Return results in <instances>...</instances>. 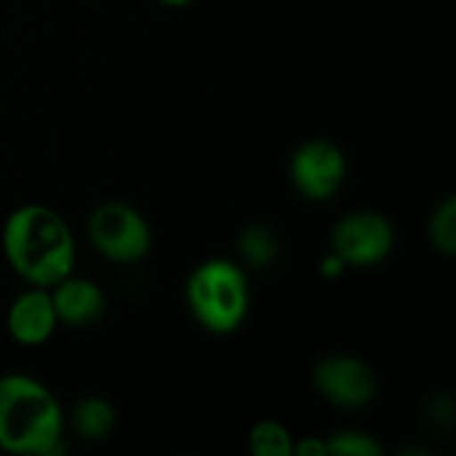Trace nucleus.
I'll use <instances>...</instances> for the list:
<instances>
[{
    "label": "nucleus",
    "mask_w": 456,
    "mask_h": 456,
    "mask_svg": "<svg viewBox=\"0 0 456 456\" xmlns=\"http://www.w3.org/2000/svg\"><path fill=\"white\" fill-rule=\"evenodd\" d=\"M0 246L8 267L27 283L51 289L75 273L77 243L67 219L43 203H27L8 214Z\"/></svg>",
    "instance_id": "1"
},
{
    "label": "nucleus",
    "mask_w": 456,
    "mask_h": 456,
    "mask_svg": "<svg viewBox=\"0 0 456 456\" xmlns=\"http://www.w3.org/2000/svg\"><path fill=\"white\" fill-rule=\"evenodd\" d=\"M67 414L56 395L35 377H0V452L53 456L64 449Z\"/></svg>",
    "instance_id": "2"
},
{
    "label": "nucleus",
    "mask_w": 456,
    "mask_h": 456,
    "mask_svg": "<svg viewBox=\"0 0 456 456\" xmlns=\"http://www.w3.org/2000/svg\"><path fill=\"white\" fill-rule=\"evenodd\" d=\"M184 299L200 329L216 337L235 334L251 307L248 273L238 259H206L190 273Z\"/></svg>",
    "instance_id": "3"
},
{
    "label": "nucleus",
    "mask_w": 456,
    "mask_h": 456,
    "mask_svg": "<svg viewBox=\"0 0 456 456\" xmlns=\"http://www.w3.org/2000/svg\"><path fill=\"white\" fill-rule=\"evenodd\" d=\"M94 251L112 265H136L152 248V227L144 214L126 200H102L86 219Z\"/></svg>",
    "instance_id": "4"
},
{
    "label": "nucleus",
    "mask_w": 456,
    "mask_h": 456,
    "mask_svg": "<svg viewBox=\"0 0 456 456\" xmlns=\"http://www.w3.org/2000/svg\"><path fill=\"white\" fill-rule=\"evenodd\" d=\"M395 248L393 222L369 208L339 216L329 232V251L337 254L347 270H369L382 265Z\"/></svg>",
    "instance_id": "5"
},
{
    "label": "nucleus",
    "mask_w": 456,
    "mask_h": 456,
    "mask_svg": "<svg viewBox=\"0 0 456 456\" xmlns=\"http://www.w3.org/2000/svg\"><path fill=\"white\" fill-rule=\"evenodd\" d=\"M289 176L305 200L326 203L347 179V155L331 139H307L291 152Z\"/></svg>",
    "instance_id": "6"
},
{
    "label": "nucleus",
    "mask_w": 456,
    "mask_h": 456,
    "mask_svg": "<svg viewBox=\"0 0 456 456\" xmlns=\"http://www.w3.org/2000/svg\"><path fill=\"white\" fill-rule=\"evenodd\" d=\"M313 387L326 403L347 411L366 409L369 403H374L379 393L374 369L366 361L347 353L323 355L313 366Z\"/></svg>",
    "instance_id": "7"
},
{
    "label": "nucleus",
    "mask_w": 456,
    "mask_h": 456,
    "mask_svg": "<svg viewBox=\"0 0 456 456\" xmlns=\"http://www.w3.org/2000/svg\"><path fill=\"white\" fill-rule=\"evenodd\" d=\"M59 329V318L51 302V291L43 286H27L8 307L5 331L21 347L45 345Z\"/></svg>",
    "instance_id": "8"
},
{
    "label": "nucleus",
    "mask_w": 456,
    "mask_h": 456,
    "mask_svg": "<svg viewBox=\"0 0 456 456\" xmlns=\"http://www.w3.org/2000/svg\"><path fill=\"white\" fill-rule=\"evenodd\" d=\"M51 302L59 318V326H72V329H86L102 321L107 310V297L99 283L83 275H64L59 283L51 289Z\"/></svg>",
    "instance_id": "9"
},
{
    "label": "nucleus",
    "mask_w": 456,
    "mask_h": 456,
    "mask_svg": "<svg viewBox=\"0 0 456 456\" xmlns=\"http://www.w3.org/2000/svg\"><path fill=\"white\" fill-rule=\"evenodd\" d=\"M67 425L80 441H104L118 428V409L104 395H86L75 401Z\"/></svg>",
    "instance_id": "10"
},
{
    "label": "nucleus",
    "mask_w": 456,
    "mask_h": 456,
    "mask_svg": "<svg viewBox=\"0 0 456 456\" xmlns=\"http://www.w3.org/2000/svg\"><path fill=\"white\" fill-rule=\"evenodd\" d=\"M238 262L248 270H267L281 256V238L267 222H248L235 238Z\"/></svg>",
    "instance_id": "11"
},
{
    "label": "nucleus",
    "mask_w": 456,
    "mask_h": 456,
    "mask_svg": "<svg viewBox=\"0 0 456 456\" xmlns=\"http://www.w3.org/2000/svg\"><path fill=\"white\" fill-rule=\"evenodd\" d=\"M425 235H428V243L436 254L452 259L456 254V198L454 195H446L441 198L430 216H428V224H425Z\"/></svg>",
    "instance_id": "12"
},
{
    "label": "nucleus",
    "mask_w": 456,
    "mask_h": 456,
    "mask_svg": "<svg viewBox=\"0 0 456 456\" xmlns=\"http://www.w3.org/2000/svg\"><path fill=\"white\" fill-rule=\"evenodd\" d=\"M294 438L286 425L262 419L248 430V449L254 456H294Z\"/></svg>",
    "instance_id": "13"
},
{
    "label": "nucleus",
    "mask_w": 456,
    "mask_h": 456,
    "mask_svg": "<svg viewBox=\"0 0 456 456\" xmlns=\"http://www.w3.org/2000/svg\"><path fill=\"white\" fill-rule=\"evenodd\" d=\"M326 452L334 456H382L385 446L366 430L345 428L326 438Z\"/></svg>",
    "instance_id": "14"
},
{
    "label": "nucleus",
    "mask_w": 456,
    "mask_h": 456,
    "mask_svg": "<svg viewBox=\"0 0 456 456\" xmlns=\"http://www.w3.org/2000/svg\"><path fill=\"white\" fill-rule=\"evenodd\" d=\"M425 422L436 433H449L454 425V401L449 395H433L425 409Z\"/></svg>",
    "instance_id": "15"
},
{
    "label": "nucleus",
    "mask_w": 456,
    "mask_h": 456,
    "mask_svg": "<svg viewBox=\"0 0 456 456\" xmlns=\"http://www.w3.org/2000/svg\"><path fill=\"white\" fill-rule=\"evenodd\" d=\"M326 438L321 436H307V438H294V456H326Z\"/></svg>",
    "instance_id": "16"
},
{
    "label": "nucleus",
    "mask_w": 456,
    "mask_h": 456,
    "mask_svg": "<svg viewBox=\"0 0 456 456\" xmlns=\"http://www.w3.org/2000/svg\"><path fill=\"white\" fill-rule=\"evenodd\" d=\"M347 273V265L337 256V254H326L323 259H321V275L323 278H329V281H337V278H342Z\"/></svg>",
    "instance_id": "17"
},
{
    "label": "nucleus",
    "mask_w": 456,
    "mask_h": 456,
    "mask_svg": "<svg viewBox=\"0 0 456 456\" xmlns=\"http://www.w3.org/2000/svg\"><path fill=\"white\" fill-rule=\"evenodd\" d=\"M158 3H163V5H168V8H184V5H190V3H195V0H158Z\"/></svg>",
    "instance_id": "18"
}]
</instances>
